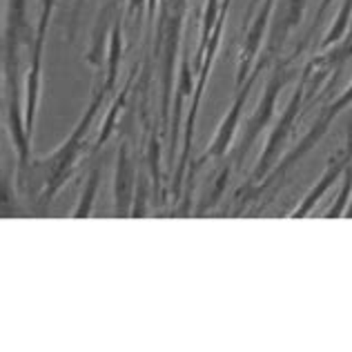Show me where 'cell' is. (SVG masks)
Returning a JSON list of instances; mask_svg holds the SVG:
<instances>
[{"label":"cell","instance_id":"9c48e42d","mask_svg":"<svg viewBox=\"0 0 352 352\" xmlns=\"http://www.w3.org/2000/svg\"><path fill=\"white\" fill-rule=\"evenodd\" d=\"M219 14H221V3H219V0H208L206 14H203V25H201L199 50H197V65H199V69H201V65H203V56H206L210 36H212V32H214V25L219 21Z\"/></svg>","mask_w":352,"mask_h":352},{"label":"cell","instance_id":"8fae6325","mask_svg":"<svg viewBox=\"0 0 352 352\" xmlns=\"http://www.w3.org/2000/svg\"><path fill=\"white\" fill-rule=\"evenodd\" d=\"M98 176H100V168H94V170H91L89 181H87V188H85V192L80 194V203H78L76 212H74V217H76V219L89 217L91 203H94V194H96V188H98Z\"/></svg>","mask_w":352,"mask_h":352},{"label":"cell","instance_id":"30bf717a","mask_svg":"<svg viewBox=\"0 0 352 352\" xmlns=\"http://www.w3.org/2000/svg\"><path fill=\"white\" fill-rule=\"evenodd\" d=\"M350 18H352V0H344V3H341V7H339V12H337L335 23H332L328 34L323 36L321 50H328L330 45H337L341 38H344L346 32L350 30Z\"/></svg>","mask_w":352,"mask_h":352},{"label":"cell","instance_id":"8992f818","mask_svg":"<svg viewBox=\"0 0 352 352\" xmlns=\"http://www.w3.org/2000/svg\"><path fill=\"white\" fill-rule=\"evenodd\" d=\"M261 69H263L261 65H254L252 74H250L248 80H245V85L236 89L239 94H236V98H234L232 107H230V114L223 118V123H221L219 132H217L214 143H212V147L206 152V156L201 159V163L206 161V159H221V156H223V154L228 152L230 143H232V136H234V132H236V125H239V118H241V109H243L245 100H248V94H250V89H252L254 80H256L258 74H261Z\"/></svg>","mask_w":352,"mask_h":352},{"label":"cell","instance_id":"3957f363","mask_svg":"<svg viewBox=\"0 0 352 352\" xmlns=\"http://www.w3.org/2000/svg\"><path fill=\"white\" fill-rule=\"evenodd\" d=\"M305 85H308V76L303 74V76H301V82H299V87H296L294 96H292V100H290V105L285 107L283 116L279 118V125H276V127L272 129L270 138H267V145H265V150H263V154H261V159H258V165H256V170H254V174H252V179H250V185H254L256 181H261L263 176L267 174V170H270V165H272V161H274L276 152H279V147H281V143L285 141V136L290 134V129H292V125H294V118H296V114H299V109H301V100H303V96H305Z\"/></svg>","mask_w":352,"mask_h":352},{"label":"cell","instance_id":"2e32d148","mask_svg":"<svg viewBox=\"0 0 352 352\" xmlns=\"http://www.w3.org/2000/svg\"><path fill=\"white\" fill-rule=\"evenodd\" d=\"M348 170H350V172H352V165H348Z\"/></svg>","mask_w":352,"mask_h":352},{"label":"cell","instance_id":"52a82bcc","mask_svg":"<svg viewBox=\"0 0 352 352\" xmlns=\"http://www.w3.org/2000/svg\"><path fill=\"white\" fill-rule=\"evenodd\" d=\"M116 214L129 217L132 214V199H134V165L129 159V150L123 143L118 150L116 161Z\"/></svg>","mask_w":352,"mask_h":352},{"label":"cell","instance_id":"5bb4252c","mask_svg":"<svg viewBox=\"0 0 352 352\" xmlns=\"http://www.w3.org/2000/svg\"><path fill=\"white\" fill-rule=\"evenodd\" d=\"M335 3V0H321V5H319V12H317V18H314V27H317L319 23H321V18L326 16V12H328V7Z\"/></svg>","mask_w":352,"mask_h":352},{"label":"cell","instance_id":"7a4b0ae2","mask_svg":"<svg viewBox=\"0 0 352 352\" xmlns=\"http://www.w3.org/2000/svg\"><path fill=\"white\" fill-rule=\"evenodd\" d=\"M290 74H292V72L288 69V60L276 65L274 74L270 76V80H267V85H265V94H263L261 100H258L256 112H254L252 118H250L248 129H245V136H243V141H241L239 150H236V161H239V163L245 159V154L250 152V147L254 145L256 136L261 134V129H263L267 123H270V118L274 116L276 96H279V91L285 87V82L290 80Z\"/></svg>","mask_w":352,"mask_h":352},{"label":"cell","instance_id":"5b68a950","mask_svg":"<svg viewBox=\"0 0 352 352\" xmlns=\"http://www.w3.org/2000/svg\"><path fill=\"white\" fill-rule=\"evenodd\" d=\"M350 163H352V123H350V129H348L346 150H344V152H339V154H335V156H332V159L328 161V168H326V172L321 174L319 183L314 185V188H312L308 194H305V199L301 201V206L292 212V217H294V219H301V217L308 214V212L321 201L323 194H326V192L332 188V185L337 183V179L341 176V172H346V170H348V165H350Z\"/></svg>","mask_w":352,"mask_h":352},{"label":"cell","instance_id":"6da1fadb","mask_svg":"<svg viewBox=\"0 0 352 352\" xmlns=\"http://www.w3.org/2000/svg\"><path fill=\"white\" fill-rule=\"evenodd\" d=\"M56 7V0H41V16L36 23V34H34V45H32V65L27 72V98H25V120H27V132L32 136L34 129V116H36V105H38V91H41V65H43V47L45 38H47V27L50 18Z\"/></svg>","mask_w":352,"mask_h":352},{"label":"cell","instance_id":"7c38bea8","mask_svg":"<svg viewBox=\"0 0 352 352\" xmlns=\"http://www.w3.org/2000/svg\"><path fill=\"white\" fill-rule=\"evenodd\" d=\"M145 181L141 179L138 183V194H136V201H134V208H132V214L134 217H143L145 214Z\"/></svg>","mask_w":352,"mask_h":352},{"label":"cell","instance_id":"9a60e30c","mask_svg":"<svg viewBox=\"0 0 352 352\" xmlns=\"http://www.w3.org/2000/svg\"><path fill=\"white\" fill-rule=\"evenodd\" d=\"M346 212H348V217H352V199H350V206H348V210H346Z\"/></svg>","mask_w":352,"mask_h":352},{"label":"cell","instance_id":"4fadbf2b","mask_svg":"<svg viewBox=\"0 0 352 352\" xmlns=\"http://www.w3.org/2000/svg\"><path fill=\"white\" fill-rule=\"evenodd\" d=\"M85 0H76L74 3V14H72V30H69V38H74V32H76V25H78V14H80V7Z\"/></svg>","mask_w":352,"mask_h":352},{"label":"cell","instance_id":"277c9868","mask_svg":"<svg viewBox=\"0 0 352 352\" xmlns=\"http://www.w3.org/2000/svg\"><path fill=\"white\" fill-rule=\"evenodd\" d=\"M274 3H276V0H263L261 9H258V14L254 16V21L248 25V32H245V38H243V47H241L239 69H236V89L243 85V80H248L250 69H254V60L258 56V50H261L267 23H270V18H272Z\"/></svg>","mask_w":352,"mask_h":352},{"label":"cell","instance_id":"ba28073f","mask_svg":"<svg viewBox=\"0 0 352 352\" xmlns=\"http://www.w3.org/2000/svg\"><path fill=\"white\" fill-rule=\"evenodd\" d=\"M120 52H123V23H114L112 34H109V56H107V80H105V91H109L116 82L118 74V63H120Z\"/></svg>","mask_w":352,"mask_h":352}]
</instances>
